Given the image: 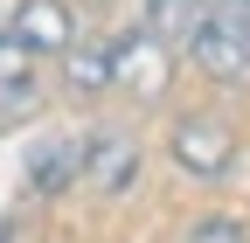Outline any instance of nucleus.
Wrapping results in <instances>:
<instances>
[{
	"label": "nucleus",
	"mask_w": 250,
	"mask_h": 243,
	"mask_svg": "<svg viewBox=\"0 0 250 243\" xmlns=\"http://www.w3.org/2000/svg\"><path fill=\"white\" fill-rule=\"evenodd\" d=\"M132 174H139V139L132 132H90L83 139V181L118 195V188H132Z\"/></svg>",
	"instance_id": "obj_5"
},
{
	"label": "nucleus",
	"mask_w": 250,
	"mask_h": 243,
	"mask_svg": "<svg viewBox=\"0 0 250 243\" xmlns=\"http://www.w3.org/2000/svg\"><path fill=\"white\" fill-rule=\"evenodd\" d=\"M7 28H14V35L35 49V56H62V49L77 42V14L62 7V0H21Z\"/></svg>",
	"instance_id": "obj_6"
},
{
	"label": "nucleus",
	"mask_w": 250,
	"mask_h": 243,
	"mask_svg": "<svg viewBox=\"0 0 250 243\" xmlns=\"http://www.w3.org/2000/svg\"><path fill=\"white\" fill-rule=\"evenodd\" d=\"M7 236H14V229H7V223H0V243H7Z\"/></svg>",
	"instance_id": "obj_12"
},
{
	"label": "nucleus",
	"mask_w": 250,
	"mask_h": 243,
	"mask_svg": "<svg viewBox=\"0 0 250 243\" xmlns=\"http://www.w3.org/2000/svg\"><path fill=\"white\" fill-rule=\"evenodd\" d=\"M181 243H250V229H243L236 216H202V223L188 229Z\"/></svg>",
	"instance_id": "obj_9"
},
{
	"label": "nucleus",
	"mask_w": 250,
	"mask_h": 243,
	"mask_svg": "<svg viewBox=\"0 0 250 243\" xmlns=\"http://www.w3.org/2000/svg\"><path fill=\"white\" fill-rule=\"evenodd\" d=\"M229 7H236V21H243V35H250V0H229Z\"/></svg>",
	"instance_id": "obj_10"
},
{
	"label": "nucleus",
	"mask_w": 250,
	"mask_h": 243,
	"mask_svg": "<svg viewBox=\"0 0 250 243\" xmlns=\"http://www.w3.org/2000/svg\"><path fill=\"white\" fill-rule=\"evenodd\" d=\"M188 63L202 77H215V83H243L250 77V35H243V21H236L229 0L195 14V28H188Z\"/></svg>",
	"instance_id": "obj_1"
},
{
	"label": "nucleus",
	"mask_w": 250,
	"mask_h": 243,
	"mask_svg": "<svg viewBox=\"0 0 250 243\" xmlns=\"http://www.w3.org/2000/svg\"><path fill=\"white\" fill-rule=\"evenodd\" d=\"M160 83H167V35H153V28H132V35H118V90H132V98H153Z\"/></svg>",
	"instance_id": "obj_4"
},
{
	"label": "nucleus",
	"mask_w": 250,
	"mask_h": 243,
	"mask_svg": "<svg viewBox=\"0 0 250 243\" xmlns=\"http://www.w3.org/2000/svg\"><path fill=\"white\" fill-rule=\"evenodd\" d=\"M35 104V49L14 28L0 35V111H28Z\"/></svg>",
	"instance_id": "obj_8"
},
{
	"label": "nucleus",
	"mask_w": 250,
	"mask_h": 243,
	"mask_svg": "<svg viewBox=\"0 0 250 243\" xmlns=\"http://www.w3.org/2000/svg\"><path fill=\"white\" fill-rule=\"evenodd\" d=\"M195 7H223V0H195Z\"/></svg>",
	"instance_id": "obj_11"
},
{
	"label": "nucleus",
	"mask_w": 250,
	"mask_h": 243,
	"mask_svg": "<svg viewBox=\"0 0 250 243\" xmlns=\"http://www.w3.org/2000/svg\"><path fill=\"white\" fill-rule=\"evenodd\" d=\"M62 90L70 98H104V90H118V42L111 35H77L62 49Z\"/></svg>",
	"instance_id": "obj_3"
},
{
	"label": "nucleus",
	"mask_w": 250,
	"mask_h": 243,
	"mask_svg": "<svg viewBox=\"0 0 250 243\" xmlns=\"http://www.w3.org/2000/svg\"><path fill=\"white\" fill-rule=\"evenodd\" d=\"M167 153H174L181 174H195V181H223V174L236 167V132H229L215 111H188V118H174Z\"/></svg>",
	"instance_id": "obj_2"
},
{
	"label": "nucleus",
	"mask_w": 250,
	"mask_h": 243,
	"mask_svg": "<svg viewBox=\"0 0 250 243\" xmlns=\"http://www.w3.org/2000/svg\"><path fill=\"white\" fill-rule=\"evenodd\" d=\"M28 188H35V195H62V188H70V181L83 174V139H35V146H28Z\"/></svg>",
	"instance_id": "obj_7"
}]
</instances>
